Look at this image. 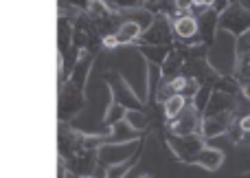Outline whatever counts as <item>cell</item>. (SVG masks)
Returning <instances> with one entry per match:
<instances>
[{"label":"cell","mask_w":250,"mask_h":178,"mask_svg":"<svg viewBox=\"0 0 250 178\" xmlns=\"http://www.w3.org/2000/svg\"><path fill=\"white\" fill-rule=\"evenodd\" d=\"M220 26L239 38V35H244L246 31H250V11L244 9L239 2H230L229 7L224 9V13H222Z\"/></svg>","instance_id":"1"},{"label":"cell","mask_w":250,"mask_h":178,"mask_svg":"<svg viewBox=\"0 0 250 178\" xmlns=\"http://www.w3.org/2000/svg\"><path fill=\"white\" fill-rule=\"evenodd\" d=\"M230 126H233V112L213 114L204 123V132H207V136H215V134H222V132H229Z\"/></svg>","instance_id":"2"},{"label":"cell","mask_w":250,"mask_h":178,"mask_svg":"<svg viewBox=\"0 0 250 178\" xmlns=\"http://www.w3.org/2000/svg\"><path fill=\"white\" fill-rule=\"evenodd\" d=\"M235 110H237V101H235L233 92H215L211 97V108H208L211 117L222 112H235Z\"/></svg>","instance_id":"3"},{"label":"cell","mask_w":250,"mask_h":178,"mask_svg":"<svg viewBox=\"0 0 250 178\" xmlns=\"http://www.w3.org/2000/svg\"><path fill=\"white\" fill-rule=\"evenodd\" d=\"M173 29H176V33L180 35V38H193V35L198 33V20L191 16H182L176 20Z\"/></svg>","instance_id":"4"},{"label":"cell","mask_w":250,"mask_h":178,"mask_svg":"<svg viewBox=\"0 0 250 178\" xmlns=\"http://www.w3.org/2000/svg\"><path fill=\"white\" fill-rule=\"evenodd\" d=\"M200 163H202L204 167H208V170H217V167L222 165V161H224V156H222V152H217V150H204V152H200Z\"/></svg>","instance_id":"5"},{"label":"cell","mask_w":250,"mask_h":178,"mask_svg":"<svg viewBox=\"0 0 250 178\" xmlns=\"http://www.w3.org/2000/svg\"><path fill=\"white\" fill-rule=\"evenodd\" d=\"M182 108H185V97L182 95H171L169 99H165V114L169 119L178 117L182 112Z\"/></svg>","instance_id":"6"},{"label":"cell","mask_w":250,"mask_h":178,"mask_svg":"<svg viewBox=\"0 0 250 178\" xmlns=\"http://www.w3.org/2000/svg\"><path fill=\"white\" fill-rule=\"evenodd\" d=\"M239 128H242V132H250V114H244L239 119Z\"/></svg>","instance_id":"7"},{"label":"cell","mask_w":250,"mask_h":178,"mask_svg":"<svg viewBox=\"0 0 250 178\" xmlns=\"http://www.w3.org/2000/svg\"><path fill=\"white\" fill-rule=\"evenodd\" d=\"M229 4H230V0H213V9L215 11H224Z\"/></svg>","instance_id":"8"},{"label":"cell","mask_w":250,"mask_h":178,"mask_svg":"<svg viewBox=\"0 0 250 178\" xmlns=\"http://www.w3.org/2000/svg\"><path fill=\"white\" fill-rule=\"evenodd\" d=\"M242 92H244V97L250 101V79H246V82L242 84Z\"/></svg>","instance_id":"9"},{"label":"cell","mask_w":250,"mask_h":178,"mask_svg":"<svg viewBox=\"0 0 250 178\" xmlns=\"http://www.w3.org/2000/svg\"><path fill=\"white\" fill-rule=\"evenodd\" d=\"M193 4V0H178V7L180 9H187V7H191Z\"/></svg>","instance_id":"10"},{"label":"cell","mask_w":250,"mask_h":178,"mask_svg":"<svg viewBox=\"0 0 250 178\" xmlns=\"http://www.w3.org/2000/svg\"><path fill=\"white\" fill-rule=\"evenodd\" d=\"M242 178H250V174H246V176H242Z\"/></svg>","instance_id":"11"}]
</instances>
